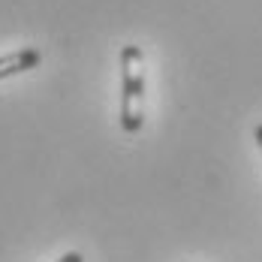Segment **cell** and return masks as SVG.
<instances>
[{"instance_id": "6da1fadb", "label": "cell", "mask_w": 262, "mask_h": 262, "mask_svg": "<svg viewBox=\"0 0 262 262\" xmlns=\"http://www.w3.org/2000/svg\"><path fill=\"white\" fill-rule=\"evenodd\" d=\"M145 124V54L139 46L121 49V127L139 133Z\"/></svg>"}, {"instance_id": "7a4b0ae2", "label": "cell", "mask_w": 262, "mask_h": 262, "mask_svg": "<svg viewBox=\"0 0 262 262\" xmlns=\"http://www.w3.org/2000/svg\"><path fill=\"white\" fill-rule=\"evenodd\" d=\"M39 60H42V54L36 52V49H18V52L3 54V57H0V79L27 73V70H33Z\"/></svg>"}, {"instance_id": "3957f363", "label": "cell", "mask_w": 262, "mask_h": 262, "mask_svg": "<svg viewBox=\"0 0 262 262\" xmlns=\"http://www.w3.org/2000/svg\"><path fill=\"white\" fill-rule=\"evenodd\" d=\"M57 262H84V256H81V253H76V250H73V253H63V256H60V259Z\"/></svg>"}, {"instance_id": "277c9868", "label": "cell", "mask_w": 262, "mask_h": 262, "mask_svg": "<svg viewBox=\"0 0 262 262\" xmlns=\"http://www.w3.org/2000/svg\"><path fill=\"white\" fill-rule=\"evenodd\" d=\"M256 145H259V151H262V124L256 127Z\"/></svg>"}]
</instances>
